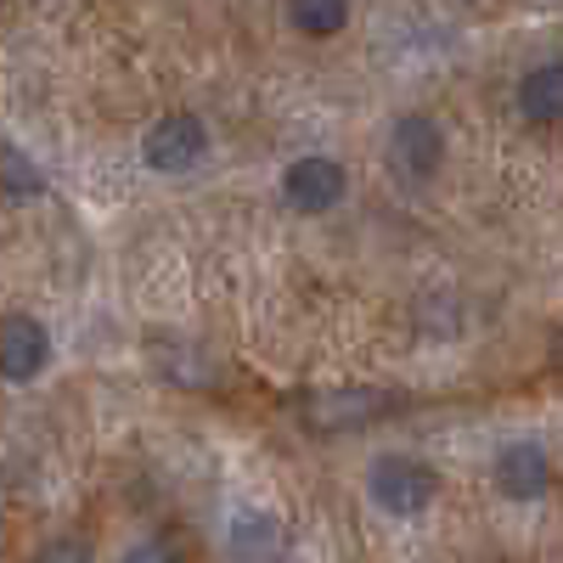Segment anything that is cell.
Masks as SVG:
<instances>
[{
    "mask_svg": "<svg viewBox=\"0 0 563 563\" xmlns=\"http://www.w3.org/2000/svg\"><path fill=\"white\" fill-rule=\"evenodd\" d=\"M440 496V474L434 462H422L411 451H384L366 467V501L384 512V519H422Z\"/></svg>",
    "mask_w": 563,
    "mask_h": 563,
    "instance_id": "cell-1",
    "label": "cell"
},
{
    "mask_svg": "<svg viewBox=\"0 0 563 563\" xmlns=\"http://www.w3.org/2000/svg\"><path fill=\"white\" fill-rule=\"evenodd\" d=\"M400 400L389 389H372V384H333V389H310L299 395V422L310 434L333 440V434H355V429H372V422H384Z\"/></svg>",
    "mask_w": 563,
    "mask_h": 563,
    "instance_id": "cell-2",
    "label": "cell"
},
{
    "mask_svg": "<svg viewBox=\"0 0 563 563\" xmlns=\"http://www.w3.org/2000/svg\"><path fill=\"white\" fill-rule=\"evenodd\" d=\"M276 192H282V203H288L294 214H310L316 220V214H333L344 203L350 175H344V164L333 153H299V158L282 164Z\"/></svg>",
    "mask_w": 563,
    "mask_h": 563,
    "instance_id": "cell-3",
    "label": "cell"
},
{
    "mask_svg": "<svg viewBox=\"0 0 563 563\" xmlns=\"http://www.w3.org/2000/svg\"><path fill=\"white\" fill-rule=\"evenodd\" d=\"M209 158V124L198 113H164L141 130V164L153 175H192Z\"/></svg>",
    "mask_w": 563,
    "mask_h": 563,
    "instance_id": "cell-4",
    "label": "cell"
},
{
    "mask_svg": "<svg viewBox=\"0 0 563 563\" xmlns=\"http://www.w3.org/2000/svg\"><path fill=\"white\" fill-rule=\"evenodd\" d=\"M389 164H395V175L411 180V186L434 180L440 164H445V130H440V119H429V113H400V119L389 124Z\"/></svg>",
    "mask_w": 563,
    "mask_h": 563,
    "instance_id": "cell-5",
    "label": "cell"
},
{
    "mask_svg": "<svg viewBox=\"0 0 563 563\" xmlns=\"http://www.w3.org/2000/svg\"><path fill=\"white\" fill-rule=\"evenodd\" d=\"M552 456H547V445L541 440H507L496 456H490V485H496V496H507V501H541L547 490H552Z\"/></svg>",
    "mask_w": 563,
    "mask_h": 563,
    "instance_id": "cell-6",
    "label": "cell"
},
{
    "mask_svg": "<svg viewBox=\"0 0 563 563\" xmlns=\"http://www.w3.org/2000/svg\"><path fill=\"white\" fill-rule=\"evenodd\" d=\"M52 366V327L29 310H12L0 321V378L7 384H34Z\"/></svg>",
    "mask_w": 563,
    "mask_h": 563,
    "instance_id": "cell-7",
    "label": "cell"
},
{
    "mask_svg": "<svg viewBox=\"0 0 563 563\" xmlns=\"http://www.w3.org/2000/svg\"><path fill=\"white\" fill-rule=\"evenodd\" d=\"M512 102H519V113L530 124H563V57L536 63L519 79V90H512Z\"/></svg>",
    "mask_w": 563,
    "mask_h": 563,
    "instance_id": "cell-8",
    "label": "cell"
},
{
    "mask_svg": "<svg viewBox=\"0 0 563 563\" xmlns=\"http://www.w3.org/2000/svg\"><path fill=\"white\" fill-rule=\"evenodd\" d=\"M282 12L305 40H339L350 29V0H282Z\"/></svg>",
    "mask_w": 563,
    "mask_h": 563,
    "instance_id": "cell-9",
    "label": "cell"
},
{
    "mask_svg": "<svg viewBox=\"0 0 563 563\" xmlns=\"http://www.w3.org/2000/svg\"><path fill=\"white\" fill-rule=\"evenodd\" d=\"M0 192L7 198H40L45 192V169L23 147H12V141H0Z\"/></svg>",
    "mask_w": 563,
    "mask_h": 563,
    "instance_id": "cell-10",
    "label": "cell"
},
{
    "mask_svg": "<svg viewBox=\"0 0 563 563\" xmlns=\"http://www.w3.org/2000/svg\"><path fill=\"white\" fill-rule=\"evenodd\" d=\"M282 547V530L271 512H238L231 519V552L238 558H254V552H276Z\"/></svg>",
    "mask_w": 563,
    "mask_h": 563,
    "instance_id": "cell-11",
    "label": "cell"
},
{
    "mask_svg": "<svg viewBox=\"0 0 563 563\" xmlns=\"http://www.w3.org/2000/svg\"><path fill=\"white\" fill-rule=\"evenodd\" d=\"M130 558H180V547L175 541H141V547H130Z\"/></svg>",
    "mask_w": 563,
    "mask_h": 563,
    "instance_id": "cell-12",
    "label": "cell"
},
{
    "mask_svg": "<svg viewBox=\"0 0 563 563\" xmlns=\"http://www.w3.org/2000/svg\"><path fill=\"white\" fill-rule=\"evenodd\" d=\"M45 558H90L85 541H57V547H45Z\"/></svg>",
    "mask_w": 563,
    "mask_h": 563,
    "instance_id": "cell-13",
    "label": "cell"
},
{
    "mask_svg": "<svg viewBox=\"0 0 563 563\" xmlns=\"http://www.w3.org/2000/svg\"><path fill=\"white\" fill-rule=\"evenodd\" d=\"M547 361H552V366H558V372H563V333H558V339H552V350H547Z\"/></svg>",
    "mask_w": 563,
    "mask_h": 563,
    "instance_id": "cell-14",
    "label": "cell"
}]
</instances>
